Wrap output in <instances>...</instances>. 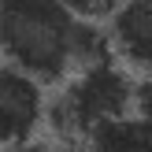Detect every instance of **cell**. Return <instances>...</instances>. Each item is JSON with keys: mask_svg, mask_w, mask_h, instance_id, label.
Masks as SVG:
<instances>
[{"mask_svg": "<svg viewBox=\"0 0 152 152\" xmlns=\"http://www.w3.org/2000/svg\"><path fill=\"white\" fill-rule=\"evenodd\" d=\"M48 96H45V82L30 78V74L4 67L0 71V137L4 148L34 141L37 130L48 123Z\"/></svg>", "mask_w": 152, "mask_h": 152, "instance_id": "3957f363", "label": "cell"}, {"mask_svg": "<svg viewBox=\"0 0 152 152\" xmlns=\"http://www.w3.org/2000/svg\"><path fill=\"white\" fill-rule=\"evenodd\" d=\"M78 22L82 19H74L59 0H4L0 41L7 67L45 86H63L71 74H78Z\"/></svg>", "mask_w": 152, "mask_h": 152, "instance_id": "6da1fadb", "label": "cell"}, {"mask_svg": "<svg viewBox=\"0 0 152 152\" xmlns=\"http://www.w3.org/2000/svg\"><path fill=\"white\" fill-rule=\"evenodd\" d=\"M4 152H56V145H52V141H41V137H34V141L11 145V148H4Z\"/></svg>", "mask_w": 152, "mask_h": 152, "instance_id": "ba28073f", "label": "cell"}, {"mask_svg": "<svg viewBox=\"0 0 152 152\" xmlns=\"http://www.w3.org/2000/svg\"><path fill=\"white\" fill-rule=\"evenodd\" d=\"M134 111L152 126V78H137V93H134Z\"/></svg>", "mask_w": 152, "mask_h": 152, "instance_id": "52a82bcc", "label": "cell"}, {"mask_svg": "<svg viewBox=\"0 0 152 152\" xmlns=\"http://www.w3.org/2000/svg\"><path fill=\"white\" fill-rule=\"evenodd\" d=\"M59 152H96V148H89V145H63Z\"/></svg>", "mask_w": 152, "mask_h": 152, "instance_id": "9c48e42d", "label": "cell"}, {"mask_svg": "<svg viewBox=\"0 0 152 152\" xmlns=\"http://www.w3.org/2000/svg\"><path fill=\"white\" fill-rule=\"evenodd\" d=\"M59 4H63L74 19H82V22H100V26H108V22L123 11L126 0H59Z\"/></svg>", "mask_w": 152, "mask_h": 152, "instance_id": "8992f818", "label": "cell"}, {"mask_svg": "<svg viewBox=\"0 0 152 152\" xmlns=\"http://www.w3.org/2000/svg\"><path fill=\"white\" fill-rule=\"evenodd\" d=\"M134 93L137 82L119 67L115 59L100 67H86V71L71 74L59 86V93L48 104V130L63 145H86V137L100 123L134 111Z\"/></svg>", "mask_w": 152, "mask_h": 152, "instance_id": "7a4b0ae2", "label": "cell"}, {"mask_svg": "<svg viewBox=\"0 0 152 152\" xmlns=\"http://www.w3.org/2000/svg\"><path fill=\"white\" fill-rule=\"evenodd\" d=\"M86 145L96 152H152V126L137 111H130V115L100 123L86 137Z\"/></svg>", "mask_w": 152, "mask_h": 152, "instance_id": "5b68a950", "label": "cell"}, {"mask_svg": "<svg viewBox=\"0 0 152 152\" xmlns=\"http://www.w3.org/2000/svg\"><path fill=\"white\" fill-rule=\"evenodd\" d=\"M108 30L115 41V56L137 74L152 78V0H126Z\"/></svg>", "mask_w": 152, "mask_h": 152, "instance_id": "277c9868", "label": "cell"}]
</instances>
